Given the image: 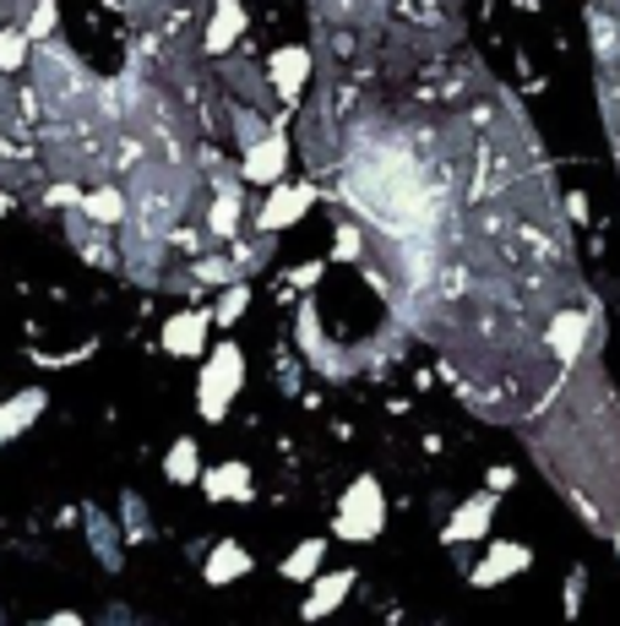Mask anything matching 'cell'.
I'll list each match as a JSON object with an SVG mask.
<instances>
[{
	"instance_id": "cell-21",
	"label": "cell",
	"mask_w": 620,
	"mask_h": 626,
	"mask_svg": "<svg viewBox=\"0 0 620 626\" xmlns=\"http://www.w3.org/2000/svg\"><path fill=\"white\" fill-rule=\"evenodd\" d=\"M582 588H588V572H582V566H571V572H566V605H560V610H566V622H577V610H582Z\"/></svg>"
},
{
	"instance_id": "cell-20",
	"label": "cell",
	"mask_w": 620,
	"mask_h": 626,
	"mask_svg": "<svg viewBox=\"0 0 620 626\" xmlns=\"http://www.w3.org/2000/svg\"><path fill=\"white\" fill-rule=\"evenodd\" d=\"M246 306H250V289H240V284H235V289H224V300L213 306V321H224V327H229V321L246 311Z\"/></svg>"
},
{
	"instance_id": "cell-11",
	"label": "cell",
	"mask_w": 620,
	"mask_h": 626,
	"mask_svg": "<svg viewBox=\"0 0 620 626\" xmlns=\"http://www.w3.org/2000/svg\"><path fill=\"white\" fill-rule=\"evenodd\" d=\"M39 414H44V387H28V392L6 398V403H0V441L22 437V431H28Z\"/></svg>"
},
{
	"instance_id": "cell-24",
	"label": "cell",
	"mask_w": 620,
	"mask_h": 626,
	"mask_svg": "<svg viewBox=\"0 0 620 626\" xmlns=\"http://www.w3.org/2000/svg\"><path fill=\"white\" fill-rule=\"evenodd\" d=\"M332 256H338V261H354V256H360V229H343L338 246H332Z\"/></svg>"
},
{
	"instance_id": "cell-8",
	"label": "cell",
	"mask_w": 620,
	"mask_h": 626,
	"mask_svg": "<svg viewBox=\"0 0 620 626\" xmlns=\"http://www.w3.org/2000/svg\"><path fill=\"white\" fill-rule=\"evenodd\" d=\"M528 562H534V551H528V545H517V540H496V545H490V556L474 566V583H479V588L506 583V577H517Z\"/></svg>"
},
{
	"instance_id": "cell-6",
	"label": "cell",
	"mask_w": 620,
	"mask_h": 626,
	"mask_svg": "<svg viewBox=\"0 0 620 626\" xmlns=\"http://www.w3.org/2000/svg\"><path fill=\"white\" fill-rule=\"evenodd\" d=\"M267 71H272L278 99H283V104H300V93H306V82H310V50H300V44H283V50H272Z\"/></svg>"
},
{
	"instance_id": "cell-9",
	"label": "cell",
	"mask_w": 620,
	"mask_h": 626,
	"mask_svg": "<svg viewBox=\"0 0 620 626\" xmlns=\"http://www.w3.org/2000/svg\"><path fill=\"white\" fill-rule=\"evenodd\" d=\"M207 327H213V316H207V311L169 316V327H164V349H169V355H180V360L202 355V343H207Z\"/></svg>"
},
{
	"instance_id": "cell-26",
	"label": "cell",
	"mask_w": 620,
	"mask_h": 626,
	"mask_svg": "<svg viewBox=\"0 0 620 626\" xmlns=\"http://www.w3.org/2000/svg\"><path fill=\"white\" fill-rule=\"evenodd\" d=\"M512 485V469H490V491H506Z\"/></svg>"
},
{
	"instance_id": "cell-25",
	"label": "cell",
	"mask_w": 620,
	"mask_h": 626,
	"mask_svg": "<svg viewBox=\"0 0 620 626\" xmlns=\"http://www.w3.org/2000/svg\"><path fill=\"white\" fill-rule=\"evenodd\" d=\"M316 278H321V261H306V267H300V273H294V284H316Z\"/></svg>"
},
{
	"instance_id": "cell-16",
	"label": "cell",
	"mask_w": 620,
	"mask_h": 626,
	"mask_svg": "<svg viewBox=\"0 0 620 626\" xmlns=\"http://www.w3.org/2000/svg\"><path fill=\"white\" fill-rule=\"evenodd\" d=\"M196 463H202L196 441L180 437L175 447H169V463H164V469H169V480H175V485H190V480H202V469H196Z\"/></svg>"
},
{
	"instance_id": "cell-7",
	"label": "cell",
	"mask_w": 620,
	"mask_h": 626,
	"mask_svg": "<svg viewBox=\"0 0 620 626\" xmlns=\"http://www.w3.org/2000/svg\"><path fill=\"white\" fill-rule=\"evenodd\" d=\"M490 517H496V491H479L474 501H463V506L452 512V523L441 528V540H446V545H468V540H479V534L490 528Z\"/></svg>"
},
{
	"instance_id": "cell-27",
	"label": "cell",
	"mask_w": 620,
	"mask_h": 626,
	"mask_svg": "<svg viewBox=\"0 0 620 626\" xmlns=\"http://www.w3.org/2000/svg\"><path fill=\"white\" fill-rule=\"evenodd\" d=\"M44 626H82V616H71V610H61V616H50Z\"/></svg>"
},
{
	"instance_id": "cell-15",
	"label": "cell",
	"mask_w": 620,
	"mask_h": 626,
	"mask_svg": "<svg viewBox=\"0 0 620 626\" xmlns=\"http://www.w3.org/2000/svg\"><path fill=\"white\" fill-rule=\"evenodd\" d=\"M82 218H93V224H125V196L110 186L82 191Z\"/></svg>"
},
{
	"instance_id": "cell-29",
	"label": "cell",
	"mask_w": 620,
	"mask_h": 626,
	"mask_svg": "<svg viewBox=\"0 0 620 626\" xmlns=\"http://www.w3.org/2000/svg\"><path fill=\"white\" fill-rule=\"evenodd\" d=\"M610 534H616V556H620V517H616V528H610Z\"/></svg>"
},
{
	"instance_id": "cell-12",
	"label": "cell",
	"mask_w": 620,
	"mask_h": 626,
	"mask_svg": "<svg viewBox=\"0 0 620 626\" xmlns=\"http://www.w3.org/2000/svg\"><path fill=\"white\" fill-rule=\"evenodd\" d=\"M240 33H246V6L240 0H218L213 6V22H207V50L224 55V50H235Z\"/></svg>"
},
{
	"instance_id": "cell-4",
	"label": "cell",
	"mask_w": 620,
	"mask_h": 626,
	"mask_svg": "<svg viewBox=\"0 0 620 626\" xmlns=\"http://www.w3.org/2000/svg\"><path fill=\"white\" fill-rule=\"evenodd\" d=\"M316 202V191L310 186H272V196L256 207V229H289V224H300L306 218V207Z\"/></svg>"
},
{
	"instance_id": "cell-13",
	"label": "cell",
	"mask_w": 620,
	"mask_h": 626,
	"mask_svg": "<svg viewBox=\"0 0 620 626\" xmlns=\"http://www.w3.org/2000/svg\"><path fill=\"white\" fill-rule=\"evenodd\" d=\"M202 491L207 501H246L250 496V469L246 463H218L202 474Z\"/></svg>"
},
{
	"instance_id": "cell-2",
	"label": "cell",
	"mask_w": 620,
	"mask_h": 626,
	"mask_svg": "<svg viewBox=\"0 0 620 626\" xmlns=\"http://www.w3.org/2000/svg\"><path fill=\"white\" fill-rule=\"evenodd\" d=\"M246 387V355L235 343H218L213 360L202 366V387H196V403H202V420H224L229 414V398Z\"/></svg>"
},
{
	"instance_id": "cell-17",
	"label": "cell",
	"mask_w": 620,
	"mask_h": 626,
	"mask_svg": "<svg viewBox=\"0 0 620 626\" xmlns=\"http://www.w3.org/2000/svg\"><path fill=\"white\" fill-rule=\"evenodd\" d=\"M321 556H327V545H321V540H306L300 551H289V556H283V577H289V583H306V577H316Z\"/></svg>"
},
{
	"instance_id": "cell-28",
	"label": "cell",
	"mask_w": 620,
	"mask_h": 626,
	"mask_svg": "<svg viewBox=\"0 0 620 626\" xmlns=\"http://www.w3.org/2000/svg\"><path fill=\"white\" fill-rule=\"evenodd\" d=\"M0 213H11V196H6V191H0Z\"/></svg>"
},
{
	"instance_id": "cell-1",
	"label": "cell",
	"mask_w": 620,
	"mask_h": 626,
	"mask_svg": "<svg viewBox=\"0 0 620 626\" xmlns=\"http://www.w3.org/2000/svg\"><path fill=\"white\" fill-rule=\"evenodd\" d=\"M534 452L560 480V491L577 501V517L588 528H616L620 517V398L599 360L588 355L556 387V403L545 425L534 431Z\"/></svg>"
},
{
	"instance_id": "cell-18",
	"label": "cell",
	"mask_w": 620,
	"mask_h": 626,
	"mask_svg": "<svg viewBox=\"0 0 620 626\" xmlns=\"http://www.w3.org/2000/svg\"><path fill=\"white\" fill-rule=\"evenodd\" d=\"M22 65H28V33L0 28V71H22Z\"/></svg>"
},
{
	"instance_id": "cell-23",
	"label": "cell",
	"mask_w": 620,
	"mask_h": 626,
	"mask_svg": "<svg viewBox=\"0 0 620 626\" xmlns=\"http://www.w3.org/2000/svg\"><path fill=\"white\" fill-rule=\"evenodd\" d=\"M44 202H50V207H82V191L76 186H50L44 191Z\"/></svg>"
},
{
	"instance_id": "cell-3",
	"label": "cell",
	"mask_w": 620,
	"mask_h": 626,
	"mask_svg": "<svg viewBox=\"0 0 620 626\" xmlns=\"http://www.w3.org/2000/svg\"><path fill=\"white\" fill-rule=\"evenodd\" d=\"M381 523H386V496H381V485H375V474H360L354 485H349V496L338 506V540H354V545H365L381 534Z\"/></svg>"
},
{
	"instance_id": "cell-10",
	"label": "cell",
	"mask_w": 620,
	"mask_h": 626,
	"mask_svg": "<svg viewBox=\"0 0 620 626\" xmlns=\"http://www.w3.org/2000/svg\"><path fill=\"white\" fill-rule=\"evenodd\" d=\"M354 588V572L343 566V572H327V577H316V588H310V599L300 605V616L306 622H321V616H332L338 605H343V594Z\"/></svg>"
},
{
	"instance_id": "cell-19",
	"label": "cell",
	"mask_w": 620,
	"mask_h": 626,
	"mask_svg": "<svg viewBox=\"0 0 620 626\" xmlns=\"http://www.w3.org/2000/svg\"><path fill=\"white\" fill-rule=\"evenodd\" d=\"M235 224H240V196L224 191V196L213 202V213H207V229H213V235H235Z\"/></svg>"
},
{
	"instance_id": "cell-5",
	"label": "cell",
	"mask_w": 620,
	"mask_h": 626,
	"mask_svg": "<svg viewBox=\"0 0 620 626\" xmlns=\"http://www.w3.org/2000/svg\"><path fill=\"white\" fill-rule=\"evenodd\" d=\"M283 170H289V142H283V131H272V136H261L256 147H246L240 175H246L250 186H278Z\"/></svg>"
},
{
	"instance_id": "cell-22",
	"label": "cell",
	"mask_w": 620,
	"mask_h": 626,
	"mask_svg": "<svg viewBox=\"0 0 620 626\" xmlns=\"http://www.w3.org/2000/svg\"><path fill=\"white\" fill-rule=\"evenodd\" d=\"M28 33H33V39L55 33V0H39V6H33V22H28Z\"/></svg>"
},
{
	"instance_id": "cell-14",
	"label": "cell",
	"mask_w": 620,
	"mask_h": 626,
	"mask_svg": "<svg viewBox=\"0 0 620 626\" xmlns=\"http://www.w3.org/2000/svg\"><path fill=\"white\" fill-rule=\"evenodd\" d=\"M246 572H250V551L235 545V540H224V545L207 556V583H235V577H246Z\"/></svg>"
}]
</instances>
